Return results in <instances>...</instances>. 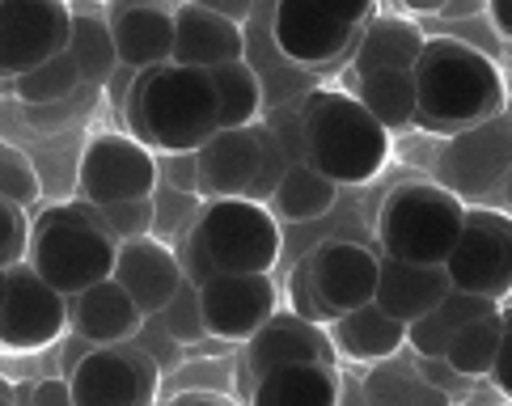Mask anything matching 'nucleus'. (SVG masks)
Masks as SVG:
<instances>
[{"label":"nucleus","mask_w":512,"mask_h":406,"mask_svg":"<svg viewBox=\"0 0 512 406\" xmlns=\"http://www.w3.org/2000/svg\"><path fill=\"white\" fill-rule=\"evenodd\" d=\"M415 94H419V119L432 136H457L470 132L487 119L504 115L508 85L496 68V55L479 51L466 39H428L415 60Z\"/></svg>","instance_id":"1"},{"label":"nucleus","mask_w":512,"mask_h":406,"mask_svg":"<svg viewBox=\"0 0 512 406\" xmlns=\"http://www.w3.org/2000/svg\"><path fill=\"white\" fill-rule=\"evenodd\" d=\"M127 132L153 153H199L221 132L216 89L204 68H140L123 102Z\"/></svg>","instance_id":"2"},{"label":"nucleus","mask_w":512,"mask_h":406,"mask_svg":"<svg viewBox=\"0 0 512 406\" xmlns=\"http://www.w3.org/2000/svg\"><path fill=\"white\" fill-rule=\"evenodd\" d=\"M305 157L335 187H364L390 161V132L347 89H309L301 102Z\"/></svg>","instance_id":"3"},{"label":"nucleus","mask_w":512,"mask_h":406,"mask_svg":"<svg viewBox=\"0 0 512 406\" xmlns=\"http://www.w3.org/2000/svg\"><path fill=\"white\" fill-rule=\"evenodd\" d=\"M115 258L119 242L85 216L81 203H56L30 225L26 263L64 297H77V292L111 280Z\"/></svg>","instance_id":"4"},{"label":"nucleus","mask_w":512,"mask_h":406,"mask_svg":"<svg viewBox=\"0 0 512 406\" xmlns=\"http://www.w3.org/2000/svg\"><path fill=\"white\" fill-rule=\"evenodd\" d=\"M466 203L441 182H398L377 208V246L402 263L445 267L462 237Z\"/></svg>","instance_id":"5"},{"label":"nucleus","mask_w":512,"mask_h":406,"mask_svg":"<svg viewBox=\"0 0 512 406\" xmlns=\"http://www.w3.org/2000/svg\"><path fill=\"white\" fill-rule=\"evenodd\" d=\"M216 271H271L280 263L284 237L267 203L254 199H204L195 216Z\"/></svg>","instance_id":"6"},{"label":"nucleus","mask_w":512,"mask_h":406,"mask_svg":"<svg viewBox=\"0 0 512 406\" xmlns=\"http://www.w3.org/2000/svg\"><path fill=\"white\" fill-rule=\"evenodd\" d=\"M445 271L453 288L504 305L512 297V212L466 203L462 237L445 258Z\"/></svg>","instance_id":"7"},{"label":"nucleus","mask_w":512,"mask_h":406,"mask_svg":"<svg viewBox=\"0 0 512 406\" xmlns=\"http://www.w3.org/2000/svg\"><path fill=\"white\" fill-rule=\"evenodd\" d=\"M77 406H149L161 390V364L136 339L89 347L68 373Z\"/></svg>","instance_id":"8"},{"label":"nucleus","mask_w":512,"mask_h":406,"mask_svg":"<svg viewBox=\"0 0 512 406\" xmlns=\"http://www.w3.org/2000/svg\"><path fill=\"white\" fill-rule=\"evenodd\" d=\"M161 182V165L149 144L132 132H102L81 149L77 191L85 203H132L149 199Z\"/></svg>","instance_id":"9"},{"label":"nucleus","mask_w":512,"mask_h":406,"mask_svg":"<svg viewBox=\"0 0 512 406\" xmlns=\"http://www.w3.org/2000/svg\"><path fill=\"white\" fill-rule=\"evenodd\" d=\"M199 313L208 339L246 343L280 313V288L271 271H216L199 284Z\"/></svg>","instance_id":"10"},{"label":"nucleus","mask_w":512,"mask_h":406,"mask_svg":"<svg viewBox=\"0 0 512 406\" xmlns=\"http://www.w3.org/2000/svg\"><path fill=\"white\" fill-rule=\"evenodd\" d=\"M72 9L64 0H0V81H17L68 51Z\"/></svg>","instance_id":"11"},{"label":"nucleus","mask_w":512,"mask_h":406,"mask_svg":"<svg viewBox=\"0 0 512 406\" xmlns=\"http://www.w3.org/2000/svg\"><path fill=\"white\" fill-rule=\"evenodd\" d=\"M508 165H512V119L496 115L479 127H470V132L449 136L436 170H441L445 191H453L462 203H474V199L496 195V187H504Z\"/></svg>","instance_id":"12"},{"label":"nucleus","mask_w":512,"mask_h":406,"mask_svg":"<svg viewBox=\"0 0 512 406\" xmlns=\"http://www.w3.org/2000/svg\"><path fill=\"white\" fill-rule=\"evenodd\" d=\"M68 330V297L56 292L30 263L9 267V297L0 309V347L17 356L43 352Z\"/></svg>","instance_id":"13"},{"label":"nucleus","mask_w":512,"mask_h":406,"mask_svg":"<svg viewBox=\"0 0 512 406\" xmlns=\"http://www.w3.org/2000/svg\"><path fill=\"white\" fill-rule=\"evenodd\" d=\"M267 34H271V43H276L280 60L297 64V68L335 64L339 55H347L360 39L356 26H343L318 0H271Z\"/></svg>","instance_id":"14"},{"label":"nucleus","mask_w":512,"mask_h":406,"mask_svg":"<svg viewBox=\"0 0 512 406\" xmlns=\"http://www.w3.org/2000/svg\"><path fill=\"white\" fill-rule=\"evenodd\" d=\"M309 263V284H314V297L326 313V326H331L339 313H352L360 305H369L377 297V275H381V254H373L360 242H322Z\"/></svg>","instance_id":"15"},{"label":"nucleus","mask_w":512,"mask_h":406,"mask_svg":"<svg viewBox=\"0 0 512 406\" xmlns=\"http://www.w3.org/2000/svg\"><path fill=\"white\" fill-rule=\"evenodd\" d=\"M246 373H250V390L254 381L276 373V368H288V364H335V343H331V330L318 326V322H305L297 313H276L267 326H259V335H250L246 343Z\"/></svg>","instance_id":"16"},{"label":"nucleus","mask_w":512,"mask_h":406,"mask_svg":"<svg viewBox=\"0 0 512 406\" xmlns=\"http://www.w3.org/2000/svg\"><path fill=\"white\" fill-rule=\"evenodd\" d=\"M111 280L123 284V292L140 305L144 318H157V313H166V305L174 301V292L182 288L187 275H182V263H178L170 242L136 237V242H119Z\"/></svg>","instance_id":"17"},{"label":"nucleus","mask_w":512,"mask_h":406,"mask_svg":"<svg viewBox=\"0 0 512 406\" xmlns=\"http://www.w3.org/2000/svg\"><path fill=\"white\" fill-rule=\"evenodd\" d=\"M233 60H246V30L242 22L216 13L195 0H182L174 9V55L170 64L182 68H221Z\"/></svg>","instance_id":"18"},{"label":"nucleus","mask_w":512,"mask_h":406,"mask_svg":"<svg viewBox=\"0 0 512 406\" xmlns=\"http://www.w3.org/2000/svg\"><path fill=\"white\" fill-rule=\"evenodd\" d=\"M106 22L115 34L119 68H157L174 55V9L161 0H111Z\"/></svg>","instance_id":"19"},{"label":"nucleus","mask_w":512,"mask_h":406,"mask_svg":"<svg viewBox=\"0 0 512 406\" xmlns=\"http://www.w3.org/2000/svg\"><path fill=\"white\" fill-rule=\"evenodd\" d=\"M195 165L199 199H246L254 174H259V127H221L195 153Z\"/></svg>","instance_id":"20"},{"label":"nucleus","mask_w":512,"mask_h":406,"mask_svg":"<svg viewBox=\"0 0 512 406\" xmlns=\"http://www.w3.org/2000/svg\"><path fill=\"white\" fill-rule=\"evenodd\" d=\"M140 326H144V313L123 292L119 280H102L94 288L77 292V297H68V330L89 339L94 347H115L136 339Z\"/></svg>","instance_id":"21"},{"label":"nucleus","mask_w":512,"mask_h":406,"mask_svg":"<svg viewBox=\"0 0 512 406\" xmlns=\"http://www.w3.org/2000/svg\"><path fill=\"white\" fill-rule=\"evenodd\" d=\"M453 288L445 267H428V263H402V258L381 254V275H377V305L398 322H415L428 309L445 301V292Z\"/></svg>","instance_id":"22"},{"label":"nucleus","mask_w":512,"mask_h":406,"mask_svg":"<svg viewBox=\"0 0 512 406\" xmlns=\"http://www.w3.org/2000/svg\"><path fill=\"white\" fill-rule=\"evenodd\" d=\"M326 330H331L335 352L347 356V360H360V364L390 360V356H398L402 347H407V322L390 318L377 301L360 305L352 313H339Z\"/></svg>","instance_id":"23"},{"label":"nucleus","mask_w":512,"mask_h":406,"mask_svg":"<svg viewBox=\"0 0 512 406\" xmlns=\"http://www.w3.org/2000/svg\"><path fill=\"white\" fill-rule=\"evenodd\" d=\"M343 381L335 364H288L254 381L246 406H339Z\"/></svg>","instance_id":"24"},{"label":"nucleus","mask_w":512,"mask_h":406,"mask_svg":"<svg viewBox=\"0 0 512 406\" xmlns=\"http://www.w3.org/2000/svg\"><path fill=\"white\" fill-rule=\"evenodd\" d=\"M487 313H500V301L474 297V292H462V288H449L441 305L428 309L424 318H415L407 326V347L419 360H441L457 330H462L466 322H474V318H487Z\"/></svg>","instance_id":"25"},{"label":"nucleus","mask_w":512,"mask_h":406,"mask_svg":"<svg viewBox=\"0 0 512 406\" xmlns=\"http://www.w3.org/2000/svg\"><path fill=\"white\" fill-rule=\"evenodd\" d=\"M424 43L428 34L415 22H407V17H373L352 47V72L364 77V72L377 68H415Z\"/></svg>","instance_id":"26"},{"label":"nucleus","mask_w":512,"mask_h":406,"mask_svg":"<svg viewBox=\"0 0 512 406\" xmlns=\"http://www.w3.org/2000/svg\"><path fill=\"white\" fill-rule=\"evenodd\" d=\"M356 98L381 127H386V132L415 127V119H419V94H415V72L411 68L364 72V77H356Z\"/></svg>","instance_id":"27"},{"label":"nucleus","mask_w":512,"mask_h":406,"mask_svg":"<svg viewBox=\"0 0 512 406\" xmlns=\"http://www.w3.org/2000/svg\"><path fill=\"white\" fill-rule=\"evenodd\" d=\"M339 203V187L322 170H314L309 161L288 165L284 182L271 195V212L292 225H309V220H322Z\"/></svg>","instance_id":"28"},{"label":"nucleus","mask_w":512,"mask_h":406,"mask_svg":"<svg viewBox=\"0 0 512 406\" xmlns=\"http://www.w3.org/2000/svg\"><path fill=\"white\" fill-rule=\"evenodd\" d=\"M68 55L81 72V85L89 89L111 85V77L119 72V51H115V34H111L106 13H72Z\"/></svg>","instance_id":"29"},{"label":"nucleus","mask_w":512,"mask_h":406,"mask_svg":"<svg viewBox=\"0 0 512 406\" xmlns=\"http://www.w3.org/2000/svg\"><path fill=\"white\" fill-rule=\"evenodd\" d=\"M212 89H216V110H221V127H250L259 123L263 102V81L250 68V60H233L221 68H208Z\"/></svg>","instance_id":"30"},{"label":"nucleus","mask_w":512,"mask_h":406,"mask_svg":"<svg viewBox=\"0 0 512 406\" xmlns=\"http://www.w3.org/2000/svg\"><path fill=\"white\" fill-rule=\"evenodd\" d=\"M500 335H504L500 313L474 318V322H466V326L449 339V347H445L441 360H445L462 381L491 377V364H496V352H500Z\"/></svg>","instance_id":"31"},{"label":"nucleus","mask_w":512,"mask_h":406,"mask_svg":"<svg viewBox=\"0 0 512 406\" xmlns=\"http://www.w3.org/2000/svg\"><path fill=\"white\" fill-rule=\"evenodd\" d=\"M77 89H81V72L72 64L68 51L39 64V68L22 72V77L13 81V94L22 98V106H56V102H68Z\"/></svg>","instance_id":"32"},{"label":"nucleus","mask_w":512,"mask_h":406,"mask_svg":"<svg viewBox=\"0 0 512 406\" xmlns=\"http://www.w3.org/2000/svg\"><path fill=\"white\" fill-rule=\"evenodd\" d=\"M85 216L102 225L106 233L115 237V242H136V237H153V195L149 199H132V203H85L77 199Z\"/></svg>","instance_id":"33"},{"label":"nucleus","mask_w":512,"mask_h":406,"mask_svg":"<svg viewBox=\"0 0 512 406\" xmlns=\"http://www.w3.org/2000/svg\"><path fill=\"white\" fill-rule=\"evenodd\" d=\"M39 195H43V182L34 161L22 149H13V144H0V199L26 212L30 203H39Z\"/></svg>","instance_id":"34"},{"label":"nucleus","mask_w":512,"mask_h":406,"mask_svg":"<svg viewBox=\"0 0 512 406\" xmlns=\"http://www.w3.org/2000/svg\"><path fill=\"white\" fill-rule=\"evenodd\" d=\"M199 208H204V199L199 195L174 191V187H166V182H157V191H153V237L157 242L178 237L199 216Z\"/></svg>","instance_id":"35"},{"label":"nucleus","mask_w":512,"mask_h":406,"mask_svg":"<svg viewBox=\"0 0 512 406\" xmlns=\"http://www.w3.org/2000/svg\"><path fill=\"white\" fill-rule=\"evenodd\" d=\"M254 127H259V174H254L246 199L271 203V195H276V187L288 174V153L280 149V140H276V132H271L267 123H254Z\"/></svg>","instance_id":"36"},{"label":"nucleus","mask_w":512,"mask_h":406,"mask_svg":"<svg viewBox=\"0 0 512 406\" xmlns=\"http://www.w3.org/2000/svg\"><path fill=\"white\" fill-rule=\"evenodd\" d=\"M166 330L178 339V343H199V339H208V330H204V313H199V284L191 280H182V288L174 292V301L166 305Z\"/></svg>","instance_id":"37"},{"label":"nucleus","mask_w":512,"mask_h":406,"mask_svg":"<svg viewBox=\"0 0 512 406\" xmlns=\"http://www.w3.org/2000/svg\"><path fill=\"white\" fill-rule=\"evenodd\" d=\"M26 250H30V225L22 208L0 199V267H17Z\"/></svg>","instance_id":"38"},{"label":"nucleus","mask_w":512,"mask_h":406,"mask_svg":"<svg viewBox=\"0 0 512 406\" xmlns=\"http://www.w3.org/2000/svg\"><path fill=\"white\" fill-rule=\"evenodd\" d=\"M178 237H182V246L174 254H178V263H182V275H187L191 284H208L212 275H216V267H212V258H208L204 237H199V229H195V220Z\"/></svg>","instance_id":"39"},{"label":"nucleus","mask_w":512,"mask_h":406,"mask_svg":"<svg viewBox=\"0 0 512 406\" xmlns=\"http://www.w3.org/2000/svg\"><path fill=\"white\" fill-rule=\"evenodd\" d=\"M288 305H292V313H297V318L326 326V313H322V305H318V297H314V284H309V263H305V258H301V263L292 267V275H288Z\"/></svg>","instance_id":"40"},{"label":"nucleus","mask_w":512,"mask_h":406,"mask_svg":"<svg viewBox=\"0 0 512 406\" xmlns=\"http://www.w3.org/2000/svg\"><path fill=\"white\" fill-rule=\"evenodd\" d=\"M157 165H161V182H166V187L187 191V195H199V165H195V153H161Z\"/></svg>","instance_id":"41"},{"label":"nucleus","mask_w":512,"mask_h":406,"mask_svg":"<svg viewBox=\"0 0 512 406\" xmlns=\"http://www.w3.org/2000/svg\"><path fill=\"white\" fill-rule=\"evenodd\" d=\"M500 322H504V335H500V352L496 364H491V385L504 402H512V305H500Z\"/></svg>","instance_id":"42"},{"label":"nucleus","mask_w":512,"mask_h":406,"mask_svg":"<svg viewBox=\"0 0 512 406\" xmlns=\"http://www.w3.org/2000/svg\"><path fill=\"white\" fill-rule=\"evenodd\" d=\"M17 406H77V402H72L68 377H47L39 385H26V390H17Z\"/></svg>","instance_id":"43"},{"label":"nucleus","mask_w":512,"mask_h":406,"mask_svg":"<svg viewBox=\"0 0 512 406\" xmlns=\"http://www.w3.org/2000/svg\"><path fill=\"white\" fill-rule=\"evenodd\" d=\"M318 5L331 17H339L343 26H356V30H364L377 17V0H318Z\"/></svg>","instance_id":"44"},{"label":"nucleus","mask_w":512,"mask_h":406,"mask_svg":"<svg viewBox=\"0 0 512 406\" xmlns=\"http://www.w3.org/2000/svg\"><path fill=\"white\" fill-rule=\"evenodd\" d=\"M487 22L500 34V43H512V0H487Z\"/></svg>","instance_id":"45"},{"label":"nucleus","mask_w":512,"mask_h":406,"mask_svg":"<svg viewBox=\"0 0 512 406\" xmlns=\"http://www.w3.org/2000/svg\"><path fill=\"white\" fill-rule=\"evenodd\" d=\"M170 406H237L225 390H182Z\"/></svg>","instance_id":"46"},{"label":"nucleus","mask_w":512,"mask_h":406,"mask_svg":"<svg viewBox=\"0 0 512 406\" xmlns=\"http://www.w3.org/2000/svg\"><path fill=\"white\" fill-rule=\"evenodd\" d=\"M195 5H208V9H216V13L233 17V22H246L250 9H254V0H195Z\"/></svg>","instance_id":"47"},{"label":"nucleus","mask_w":512,"mask_h":406,"mask_svg":"<svg viewBox=\"0 0 512 406\" xmlns=\"http://www.w3.org/2000/svg\"><path fill=\"white\" fill-rule=\"evenodd\" d=\"M483 9H487V0H449V5L436 13V17H449V22H453V17H474V13H483Z\"/></svg>","instance_id":"48"},{"label":"nucleus","mask_w":512,"mask_h":406,"mask_svg":"<svg viewBox=\"0 0 512 406\" xmlns=\"http://www.w3.org/2000/svg\"><path fill=\"white\" fill-rule=\"evenodd\" d=\"M407 5H411V9H419V13H441V9L449 5V0H407Z\"/></svg>","instance_id":"49"},{"label":"nucleus","mask_w":512,"mask_h":406,"mask_svg":"<svg viewBox=\"0 0 512 406\" xmlns=\"http://www.w3.org/2000/svg\"><path fill=\"white\" fill-rule=\"evenodd\" d=\"M5 297H9V267H0V309H5Z\"/></svg>","instance_id":"50"},{"label":"nucleus","mask_w":512,"mask_h":406,"mask_svg":"<svg viewBox=\"0 0 512 406\" xmlns=\"http://www.w3.org/2000/svg\"><path fill=\"white\" fill-rule=\"evenodd\" d=\"M500 191H504V203L512 208V165H508V174H504V187H500Z\"/></svg>","instance_id":"51"},{"label":"nucleus","mask_w":512,"mask_h":406,"mask_svg":"<svg viewBox=\"0 0 512 406\" xmlns=\"http://www.w3.org/2000/svg\"><path fill=\"white\" fill-rule=\"evenodd\" d=\"M0 398H17V385L5 381V377H0Z\"/></svg>","instance_id":"52"},{"label":"nucleus","mask_w":512,"mask_h":406,"mask_svg":"<svg viewBox=\"0 0 512 406\" xmlns=\"http://www.w3.org/2000/svg\"><path fill=\"white\" fill-rule=\"evenodd\" d=\"M504 60H508V68H512V43H504Z\"/></svg>","instance_id":"53"},{"label":"nucleus","mask_w":512,"mask_h":406,"mask_svg":"<svg viewBox=\"0 0 512 406\" xmlns=\"http://www.w3.org/2000/svg\"><path fill=\"white\" fill-rule=\"evenodd\" d=\"M0 406H17V398H0Z\"/></svg>","instance_id":"54"},{"label":"nucleus","mask_w":512,"mask_h":406,"mask_svg":"<svg viewBox=\"0 0 512 406\" xmlns=\"http://www.w3.org/2000/svg\"><path fill=\"white\" fill-rule=\"evenodd\" d=\"M149 406H157V402H149Z\"/></svg>","instance_id":"55"},{"label":"nucleus","mask_w":512,"mask_h":406,"mask_svg":"<svg viewBox=\"0 0 512 406\" xmlns=\"http://www.w3.org/2000/svg\"><path fill=\"white\" fill-rule=\"evenodd\" d=\"M64 5H68V0H64Z\"/></svg>","instance_id":"56"}]
</instances>
